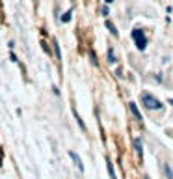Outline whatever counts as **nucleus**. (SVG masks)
Returning a JSON list of instances; mask_svg holds the SVG:
<instances>
[{"label":"nucleus","mask_w":173,"mask_h":179,"mask_svg":"<svg viewBox=\"0 0 173 179\" xmlns=\"http://www.w3.org/2000/svg\"><path fill=\"white\" fill-rule=\"evenodd\" d=\"M101 13H103V15H104V17H108V15H110V11H108V7H106V6H104V7H103V10H101Z\"/></svg>","instance_id":"12"},{"label":"nucleus","mask_w":173,"mask_h":179,"mask_svg":"<svg viewBox=\"0 0 173 179\" xmlns=\"http://www.w3.org/2000/svg\"><path fill=\"white\" fill-rule=\"evenodd\" d=\"M108 62L110 63H116L117 58H116V50H114V47H108Z\"/></svg>","instance_id":"6"},{"label":"nucleus","mask_w":173,"mask_h":179,"mask_svg":"<svg viewBox=\"0 0 173 179\" xmlns=\"http://www.w3.org/2000/svg\"><path fill=\"white\" fill-rule=\"evenodd\" d=\"M164 172H166V176H168V179H173V168H171V164H164Z\"/></svg>","instance_id":"8"},{"label":"nucleus","mask_w":173,"mask_h":179,"mask_svg":"<svg viewBox=\"0 0 173 179\" xmlns=\"http://www.w3.org/2000/svg\"><path fill=\"white\" fill-rule=\"evenodd\" d=\"M69 157L73 159V162H74V166H76L80 172H84V164H82V161H80V157H78L74 151H69Z\"/></svg>","instance_id":"3"},{"label":"nucleus","mask_w":173,"mask_h":179,"mask_svg":"<svg viewBox=\"0 0 173 179\" xmlns=\"http://www.w3.org/2000/svg\"><path fill=\"white\" fill-rule=\"evenodd\" d=\"M54 54H56V60H61V52H60V45H58V41L54 39Z\"/></svg>","instance_id":"9"},{"label":"nucleus","mask_w":173,"mask_h":179,"mask_svg":"<svg viewBox=\"0 0 173 179\" xmlns=\"http://www.w3.org/2000/svg\"><path fill=\"white\" fill-rule=\"evenodd\" d=\"M71 15H73V10L65 11V13H64V17H61V21H64V22H69V21H71Z\"/></svg>","instance_id":"11"},{"label":"nucleus","mask_w":173,"mask_h":179,"mask_svg":"<svg viewBox=\"0 0 173 179\" xmlns=\"http://www.w3.org/2000/svg\"><path fill=\"white\" fill-rule=\"evenodd\" d=\"M128 108H130V112H132V116H134L136 119H138V121H141V112L138 110V106H136V103H128Z\"/></svg>","instance_id":"4"},{"label":"nucleus","mask_w":173,"mask_h":179,"mask_svg":"<svg viewBox=\"0 0 173 179\" xmlns=\"http://www.w3.org/2000/svg\"><path fill=\"white\" fill-rule=\"evenodd\" d=\"M134 148H136V153H138L140 157H141V155H143V149H141V142H140V140L134 142Z\"/></svg>","instance_id":"10"},{"label":"nucleus","mask_w":173,"mask_h":179,"mask_svg":"<svg viewBox=\"0 0 173 179\" xmlns=\"http://www.w3.org/2000/svg\"><path fill=\"white\" fill-rule=\"evenodd\" d=\"M141 105H143L147 110H160L162 108V103H160L156 97H153L151 93H147V91L141 93Z\"/></svg>","instance_id":"1"},{"label":"nucleus","mask_w":173,"mask_h":179,"mask_svg":"<svg viewBox=\"0 0 173 179\" xmlns=\"http://www.w3.org/2000/svg\"><path fill=\"white\" fill-rule=\"evenodd\" d=\"M106 28L110 30V34H112L114 37H117V35H119V32H117V28H116V25H114L112 21H106Z\"/></svg>","instance_id":"5"},{"label":"nucleus","mask_w":173,"mask_h":179,"mask_svg":"<svg viewBox=\"0 0 173 179\" xmlns=\"http://www.w3.org/2000/svg\"><path fill=\"white\" fill-rule=\"evenodd\" d=\"M104 2H106V4H112V2H114V0H104Z\"/></svg>","instance_id":"13"},{"label":"nucleus","mask_w":173,"mask_h":179,"mask_svg":"<svg viewBox=\"0 0 173 179\" xmlns=\"http://www.w3.org/2000/svg\"><path fill=\"white\" fill-rule=\"evenodd\" d=\"M106 168H108V172H110V177H112V179H117V176H116V170H114V164L108 161V159H106Z\"/></svg>","instance_id":"7"},{"label":"nucleus","mask_w":173,"mask_h":179,"mask_svg":"<svg viewBox=\"0 0 173 179\" xmlns=\"http://www.w3.org/2000/svg\"><path fill=\"white\" fill-rule=\"evenodd\" d=\"M132 39H134V45L138 50H145L147 47V37H145V32L141 28H134L132 30Z\"/></svg>","instance_id":"2"}]
</instances>
